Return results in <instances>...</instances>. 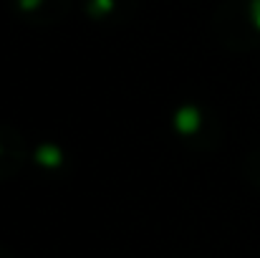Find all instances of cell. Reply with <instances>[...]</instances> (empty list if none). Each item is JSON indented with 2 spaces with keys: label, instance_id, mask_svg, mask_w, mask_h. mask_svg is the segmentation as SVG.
Returning a JSON list of instances; mask_svg holds the SVG:
<instances>
[{
  "label": "cell",
  "instance_id": "6da1fadb",
  "mask_svg": "<svg viewBox=\"0 0 260 258\" xmlns=\"http://www.w3.org/2000/svg\"><path fill=\"white\" fill-rule=\"evenodd\" d=\"M177 124H179L182 129H192V127L197 124V114H194L192 109H182V111H179V119H177Z\"/></svg>",
  "mask_w": 260,
  "mask_h": 258
},
{
  "label": "cell",
  "instance_id": "7a4b0ae2",
  "mask_svg": "<svg viewBox=\"0 0 260 258\" xmlns=\"http://www.w3.org/2000/svg\"><path fill=\"white\" fill-rule=\"evenodd\" d=\"M23 3H25V5H33V3H36V0H23Z\"/></svg>",
  "mask_w": 260,
  "mask_h": 258
}]
</instances>
